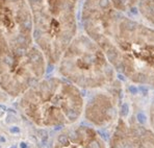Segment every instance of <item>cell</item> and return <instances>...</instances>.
Here are the masks:
<instances>
[{"mask_svg": "<svg viewBox=\"0 0 154 148\" xmlns=\"http://www.w3.org/2000/svg\"><path fill=\"white\" fill-rule=\"evenodd\" d=\"M83 30L108 62L133 83L154 86V27L116 10L109 0H85Z\"/></svg>", "mask_w": 154, "mask_h": 148, "instance_id": "obj_1", "label": "cell"}, {"mask_svg": "<svg viewBox=\"0 0 154 148\" xmlns=\"http://www.w3.org/2000/svg\"><path fill=\"white\" fill-rule=\"evenodd\" d=\"M80 0H27L32 20V41L49 65L60 61L77 35Z\"/></svg>", "mask_w": 154, "mask_h": 148, "instance_id": "obj_2", "label": "cell"}, {"mask_svg": "<svg viewBox=\"0 0 154 148\" xmlns=\"http://www.w3.org/2000/svg\"><path fill=\"white\" fill-rule=\"evenodd\" d=\"M60 71L81 88L102 86L114 78V69L103 50L87 33H77L60 58Z\"/></svg>", "mask_w": 154, "mask_h": 148, "instance_id": "obj_3", "label": "cell"}, {"mask_svg": "<svg viewBox=\"0 0 154 148\" xmlns=\"http://www.w3.org/2000/svg\"><path fill=\"white\" fill-rule=\"evenodd\" d=\"M21 106L38 123L63 124L68 111L82 109V95L68 79L50 78L29 89Z\"/></svg>", "mask_w": 154, "mask_h": 148, "instance_id": "obj_4", "label": "cell"}, {"mask_svg": "<svg viewBox=\"0 0 154 148\" xmlns=\"http://www.w3.org/2000/svg\"><path fill=\"white\" fill-rule=\"evenodd\" d=\"M45 58L40 48L32 43L0 52V87L12 96H18L38 83L44 74Z\"/></svg>", "mask_w": 154, "mask_h": 148, "instance_id": "obj_5", "label": "cell"}, {"mask_svg": "<svg viewBox=\"0 0 154 148\" xmlns=\"http://www.w3.org/2000/svg\"><path fill=\"white\" fill-rule=\"evenodd\" d=\"M32 43V20L27 0H0V52Z\"/></svg>", "mask_w": 154, "mask_h": 148, "instance_id": "obj_6", "label": "cell"}, {"mask_svg": "<svg viewBox=\"0 0 154 148\" xmlns=\"http://www.w3.org/2000/svg\"><path fill=\"white\" fill-rule=\"evenodd\" d=\"M117 110L112 105L110 99L105 95H97L89 101L85 116L87 119L97 124L103 123L105 120L116 117Z\"/></svg>", "mask_w": 154, "mask_h": 148, "instance_id": "obj_7", "label": "cell"}, {"mask_svg": "<svg viewBox=\"0 0 154 148\" xmlns=\"http://www.w3.org/2000/svg\"><path fill=\"white\" fill-rule=\"evenodd\" d=\"M137 6L143 19L154 26V0H140Z\"/></svg>", "mask_w": 154, "mask_h": 148, "instance_id": "obj_8", "label": "cell"}, {"mask_svg": "<svg viewBox=\"0 0 154 148\" xmlns=\"http://www.w3.org/2000/svg\"><path fill=\"white\" fill-rule=\"evenodd\" d=\"M109 1L116 10L122 13H127L137 5L140 0H109Z\"/></svg>", "mask_w": 154, "mask_h": 148, "instance_id": "obj_9", "label": "cell"}, {"mask_svg": "<svg viewBox=\"0 0 154 148\" xmlns=\"http://www.w3.org/2000/svg\"><path fill=\"white\" fill-rule=\"evenodd\" d=\"M131 134L135 137H144V136H146L147 131H146V128L143 126H134L131 129Z\"/></svg>", "mask_w": 154, "mask_h": 148, "instance_id": "obj_10", "label": "cell"}, {"mask_svg": "<svg viewBox=\"0 0 154 148\" xmlns=\"http://www.w3.org/2000/svg\"><path fill=\"white\" fill-rule=\"evenodd\" d=\"M58 142L62 145H68V143H69V137L66 135H60L58 137Z\"/></svg>", "mask_w": 154, "mask_h": 148, "instance_id": "obj_11", "label": "cell"}, {"mask_svg": "<svg viewBox=\"0 0 154 148\" xmlns=\"http://www.w3.org/2000/svg\"><path fill=\"white\" fill-rule=\"evenodd\" d=\"M87 148H101V146H100V143H99L98 141L92 140V141H90V142H89Z\"/></svg>", "mask_w": 154, "mask_h": 148, "instance_id": "obj_12", "label": "cell"}, {"mask_svg": "<svg viewBox=\"0 0 154 148\" xmlns=\"http://www.w3.org/2000/svg\"><path fill=\"white\" fill-rule=\"evenodd\" d=\"M137 121H139L141 124H145V123H146V122H147V118H146V116H145L144 114H142V113H139V114H137Z\"/></svg>", "mask_w": 154, "mask_h": 148, "instance_id": "obj_13", "label": "cell"}, {"mask_svg": "<svg viewBox=\"0 0 154 148\" xmlns=\"http://www.w3.org/2000/svg\"><path fill=\"white\" fill-rule=\"evenodd\" d=\"M38 134H40V137L42 138L43 142H46V140L48 139V133H47L46 131H44V129H40Z\"/></svg>", "mask_w": 154, "mask_h": 148, "instance_id": "obj_14", "label": "cell"}, {"mask_svg": "<svg viewBox=\"0 0 154 148\" xmlns=\"http://www.w3.org/2000/svg\"><path fill=\"white\" fill-rule=\"evenodd\" d=\"M98 134L100 135V137L103 139L104 141H107L108 138H109V135H108V133L106 131H103V129H100V131H98Z\"/></svg>", "mask_w": 154, "mask_h": 148, "instance_id": "obj_15", "label": "cell"}, {"mask_svg": "<svg viewBox=\"0 0 154 148\" xmlns=\"http://www.w3.org/2000/svg\"><path fill=\"white\" fill-rule=\"evenodd\" d=\"M128 104L124 103L123 105L121 106V116H123V117H125V116L128 115Z\"/></svg>", "mask_w": 154, "mask_h": 148, "instance_id": "obj_16", "label": "cell"}, {"mask_svg": "<svg viewBox=\"0 0 154 148\" xmlns=\"http://www.w3.org/2000/svg\"><path fill=\"white\" fill-rule=\"evenodd\" d=\"M69 137H70V139H71L72 141H77L78 140V137H79V133L78 131H71L70 133V135H69Z\"/></svg>", "mask_w": 154, "mask_h": 148, "instance_id": "obj_17", "label": "cell"}, {"mask_svg": "<svg viewBox=\"0 0 154 148\" xmlns=\"http://www.w3.org/2000/svg\"><path fill=\"white\" fill-rule=\"evenodd\" d=\"M10 131H11V133H13V134H17V133H19V131H20V128H19V127H17V126H14V127H11Z\"/></svg>", "mask_w": 154, "mask_h": 148, "instance_id": "obj_18", "label": "cell"}, {"mask_svg": "<svg viewBox=\"0 0 154 148\" xmlns=\"http://www.w3.org/2000/svg\"><path fill=\"white\" fill-rule=\"evenodd\" d=\"M129 91H130L132 94H135V93L137 92V88H134L133 86H131V87H129Z\"/></svg>", "mask_w": 154, "mask_h": 148, "instance_id": "obj_19", "label": "cell"}, {"mask_svg": "<svg viewBox=\"0 0 154 148\" xmlns=\"http://www.w3.org/2000/svg\"><path fill=\"white\" fill-rule=\"evenodd\" d=\"M20 148H27V144L24 142H21L20 143Z\"/></svg>", "mask_w": 154, "mask_h": 148, "instance_id": "obj_20", "label": "cell"}, {"mask_svg": "<svg viewBox=\"0 0 154 148\" xmlns=\"http://www.w3.org/2000/svg\"><path fill=\"white\" fill-rule=\"evenodd\" d=\"M0 142H2V143H4V142H5V139H4V137L0 136Z\"/></svg>", "mask_w": 154, "mask_h": 148, "instance_id": "obj_21", "label": "cell"}, {"mask_svg": "<svg viewBox=\"0 0 154 148\" xmlns=\"http://www.w3.org/2000/svg\"><path fill=\"white\" fill-rule=\"evenodd\" d=\"M11 148H17V146H12V147H11Z\"/></svg>", "mask_w": 154, "mask_h": 148, "instance_id": "obj_22", "label": "cell"}, {"mask_svg": "<svg viewBox=\"0 0 154 148\" xmlns=\"http://www.w3.org/2000/svg\"><path fill=\"white\" fill-rule=\"evenodd\" d=\"M1 114H2V112H0V116H1Z\"/></svg>", "mask_w": 154, "mask_h": 148, "instance_id": "obj_23", "label": "cell"}, {"mask_svg": "<svg viewBox=\"0 0 154 148\" xmlns=\"http://www.w3.org/2000/svg\"><path fill=\"white\" fill-rule=\"evenodd\" d=\"M0 148H1V147H0Z\"/></svg>", "mask_w": 154, "mask_h": 148, "instance_id": "obj_24", "label": "cell"}]
</instances>
